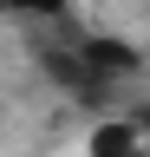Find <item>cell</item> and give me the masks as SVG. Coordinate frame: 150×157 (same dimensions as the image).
<instances>
[{
  "label": "cell",
  "instance_id": "6da1fadb",
  "mask_svg": "<svg viewBox=\"0 0 150 157\" xmlns=\"http://www.w3.org/2000/svg\"><path fill=\"white\" fill-rule=\"evenodd\" d=\"M85 157H144V124H98V131H85Z\"/></svg>",
  "mask_w": 150,
  "mask_h": 157
}]
</instances>
